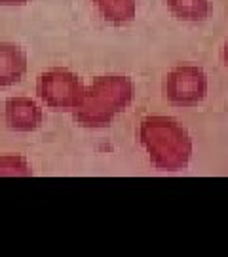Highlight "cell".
<instances>
[{
	"instance_id": "obj_4",
	"label": "cell",
	"mask_w": 228,
	"mask_h": 257,
	"mask_svg": "<svg viewBox=\"0 0 228 257\" xmlns=\"http://www.w3.org/2000/svg\"><path fill=\"white\" fill-rule=\"evenodd\" d=\"M224 57H226V67H228V44H226V55Z\"/></svg>"
},
{
	"instance_id": "obj_2",
	"label": "cell",
	"mask_w": 228,
	"mask_h": 257,
	"mask_svg": "<svg viewBox=\"0 0 228 257\" xmlns=\"http://www.w3.org/2000/svg\"><path fill=\"white\" fill-rule=\"evenodd\" d=\"M6 120L10 128L27 132L38 126L40 122V110L33 101L29 99H10L6 105Z\"/></svg>"
},
{
	"instance_id": "obj_3",
	"label": "cell",
	"mask_w": 228,
	"mask_h": 257,
	"mask_svg": "<svg viewBox=\"0 0 228 257\" xmlns=\"http://www.w3.org/2000/svg\"><path fill=\"white\" fill-rule=\"evenodd\" d=\"M27 0H0V4H8V6H14V4H25Z\"/></svg>"
},
{
	"instance_id": "obj_1",
	"label": "cell",
	"mask_w": 228,
	"mask_h": 257,
	"mask_svg": "<svg viewBox=\"0 0 228 257\" xmlns=\"http://www.w3.org/2000/svg\"><path fill=\"white\" fill-rule=\"evenodd\" d=\"M27 69L25 54L18 46L0 44V86H10L21 80Z\"/></svg>"
}]
</instances>
